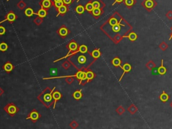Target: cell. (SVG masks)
I'll use <instances>...</instances> for the list:
<instances>
[{"label":"cell","instance_id":"obj_1","mask_svg":"<svg viewBox=\"0 0 172 129\" xmlns=\"http://www.w3.org/2000/svg\"><path fill=\"white\" fill-rule=\"evenodd\" d=\"M107 23L111 28V33L113 34L111 39L116 44L120 42L124 38L127 37L129 32L133 30L132 26L118 12L114 14Z\"/></svg>","mask_w":172,"mask_h":129},{"label":"cell","instance_id":"obj_2","mask_svg":"<svg viewBox=\"0 0 172 129\" xmlns=\"http://www.w3.org/2000/svg\"><path fill=\"white\" fill-rule=\"evenodd\" d=\"M141 6L148 12H150L157 6V2L155 0H143L141 2Z\"/></svg>","mask_w":172,"mask_h":129},{"label":"cell","instance_id":"obj_3","mask_svg":"<svg viewBox=\"0 0 172 129\" xmlns=\"http://www.w3.org/2000/svg\"><path fill=\"white\" fill-rule=\"evenodd\" d=\"M120 67H121L122 69L123 70V73L122 74L120 78L119 79V81H121L122 79V77H123L124 75L126 73H129L131 70H132V67H131V65L129 64V63H125V64H123V66H121Z\"/></svg>","mask_w":172,"mask_h":129},{"label":"cell","instance_id":"obj_4","mask_svg":"<svg viewBox=\"0 0 172 129\" xmlns=\"http://www.w3.org/2000/svg\"><path fill=\"white\" fill-rule=\"evenodd\" d=\"M77 61H78V63H77L75 66L78 68H80L81 67L84 66V64L86 63V61H87V59H86V57L85 55H79L77 58Z\"/></svg>","mask_w":172,"mask_h":129},{"label":"cell","instance_id":"obj_5","mask_svg":"<svg viewBox=\"0 0 172 129\" xmlns=\"http://www.w3.org/2000/svg\"><path fill=\"white\" fill-rule=\"evenodd\" d=\"M77 45L76 42H71V43H69V52L68 53H67V55L65 56L64 57H63V58H62V59H59V60H57V61H59V60H62V59H65L66 57H67L68 56H69L70 55V53L71 52V51H76L77 49Z\"/></svg>","mask_w":172,"mask_h":129},{"label":"cell","instance_id":"obj_6","mask_svg":"<svg viewBox=\"0 0 172 129\" xmlns=\"http://www.w3.org/2000/svg\"><path fill=\"white\" fill-rule=\"evenodd\" d=\"M137 0H124L123 4L126 6L128 9H131L135 4H137Z\"/></svg>","mask_w":172,"mask_h":129},{"label":"cell","instance_id":"obj_7","mask_svg":"<svg viewBox=\"0 0 172 129\" xmlns=\"http://www.w3.org/2000/svg\"><path fill=\"white\" fill-rule=\"evenodd\" d=\"M77 78L80 80V82L79 83L82 82L83 81H85V79H87V77H86V73L84 71H78L77 73L76 74Z\"/></svg>","mask_w":172,"mask_h":129},{"label":"cell","instance_id":"obj_8","mask_svg":"<svg viewBox=\"0 0 172 129\" xmlns=\"http://www.w3.org/2000/svg\"><path fill=\"white\" fill-rule=\"evenodd\" d=\"M16 15H15L14 13H12V12H10V13H9V14H8V16H7V18H6V19H5L4 20H3L2 22H0V24L3 23V22L7 21V20H8V21L10 22H14V20H16Z\"/></svg>","mask_w":172,"mask_h":129},{"label":"cell","instance_id":"obj_9","mask_svg":"<svg viewBox=\"0 0 172 129\" xmlns=\"http://www.w3.org/2000/svg\"><path fill=\"white\" fill-rule=\"evenodd\" d=\"M169 99V96L165 91H163L162 94L159 96V100L162 102H163V103H165V102H167Z\"/></svg>","mask_w":172,"mask_h":129},{"label":"cell","instance_id":"obj_10","mask_svg":"<svg viewBox=\"0 0 172 129\" xmlns=\"http://www.w3.org/2000/svg\"><path fill=\"white\" fill-rule=\"evenodd\" d=\"M157 71H158L159 74L161 75H163L166 73L167 69L163 65V59L161 60V66L157 69Z\"/></svg>","mask_w":172,"mask_h":129},{"label":"cell","instance_id":"obj_11","mask_svg":"<svg viewBox=\"0 0 172 129\" xmlns=\"http://www.w3.org/2000/svg\"><path fill=\"white\" fill-rule=\"evenodd\" d=\"M126 38H128L131 42H135L138 38V36H137V33H135V32L131 31V32H129Z\"/></svg>","mask_w":172,"mask_h":129},{"label":"cell","instance_id":"obj_12","mask_svg":"<svg viewBox=\"0 0 172 129\" xmlns=\"http://www.w3.org/2000/svg\"><path fill=\"white\" fill-rule=\"evenodd\" d=\"M127 110L131 114H135L136 113V112H137V111H138V108H137V107L135 106V104H132L131 106L128 108Z\"/></svg>","mask_w":172,"mask_h":129},{"label":"cell","instance_id":"obj_13","mask_svg":"<svg viewBox=\"0 0 172 129\" xmlns=\"http://www.w3.org/2000/svg\"><path fill=\"white\" fill-rule=\"evenodd\" d=\"M112 64H113L114 67H120L122 64V61L118 58V57H115L114 59H112Z\"/></svg>","mask_w":172,"mask_h":129},{"label":"cell","instance_id":"obj_14","mask_svg":"<svg viewBox=\"0 0 172 129\" xmlns=\"http://www.w3.org/2000/svg\"><path fill=\"white\" fill-rule=\"evenodd\" d=\"M29 118H31L32 120H36L39 118V114H38V113L36 111H33L30 114L29 117L27 118L26 119H29Z\"/></svg>","mask_w":172,"mask_h":129},{"label":"cell","instance_id":"obj_15","mask_svg":"<svg viewBox=\"0 0 172 129\" xmlns=\"http://www.w3.org/2000/svg\"><path fill=\"white\" fill-rule=\"evenodd\" d=\"M146 67H147V68L149 70L151 71L156 67V64L154 63V61H152V60H150V61H149L146 63Z\"/></svg>","mask_w":172,"mask_h":129},{"label":"cell","instance_id":"obj_16","mask_svg":"<svg viewBox=\"0 0 172 129\" xmlns=\"http://www.w3.org/2000/svg\"><path fill=\"white\" fill-rule=\"evenodd\" d=\"M53 98L55 99V104H54V108H55L56 103H57V100H59V99L61 98V94H60L59 92H54L53 94Z\"/></svg>","mask_w":172,"mask_h":129},{"label":"cell","instance_id":"obj_17","mask_svg":"<svg viewBox=\"0 0 172 129\" xmlns=\"http://www.w3.org/2000/svg\"><path fill=\"white\" fill-rule=\"evenodd\" d=\"M102 12L103 11L101 10V8H94V10H92V14L94 16H96V17L100 16L102 14Z\"/></svg>","mask_w":172,"mask_h":129},{"label":"cell","instance_id":"obj_18","mask_svg":"<svg viewBox=\"0 0 172 129\" xmlns=\"http://www.w3.org/2000/svg\"><path fill=\"white\" fill-rule=\"evenodd\" d=\"M100 55H101V53L99 49H96L94 51H92V56L94 59H98L100 57Z\"/></svg>","mask_w":172,"mask_h":129},{"label":"cell","instance_id":"obj_19","mask_svg":"<svg viewBox=\"0 0 172 129\" xmlns=\"http://www.w3.org/2000/svg\"><path fill=\"white\" fill-rule=\"evenodd\" d=\"M100 0H98V1H94V2H92V4H93V6H94V8H102V7H104V4H102L101 2H99Z\"/></svg>","mask_w":172,"mask_h":129},{"label":"cell","instance_id":"obj_20","mask_svg":"<svg viewBox=\"0 0 172 129\" xmlns=\"http://www.w3.org/2000/svg\"><path fill=\"white\" fill-rule=\"evenodd\" d=\"M159 48L163 51H166L167 49V48H168V45H167L165 41H163L159 44Z\"/></svg>","mask_w":172,"mask_h":129},{"label":"cell","instance_id":"obj_21","mask_svg":"<svg viewBox=\"0 0 172 129\" xmlns=\"http://www.w3.org/2000/svg\"><path fill=\"white\" fill-rule=\"evenodd\" d=\"M8 112L10 114H14L17 112V108L14 105H11V106H10L9 108H8Z\"/></svg>","mask_w":172,"mask_h":129},{"label":"cell","instance_id":"obj_22","mask_svg":"<svg viewBox=\"0 0 172 129\" xmlns=\"http://www.w3.org/2000/svg\"><path fill=\"white\" fill-rule=\"evenodd\" d=\"M4 70L7 72H10L13 69V65L10 63H7L4 67Z\"/></svg>","mask_w":172,"mask_h":129},{"label":"cell","instance_id":"obj_23","mask_svg":"<svg viewBox=\"0 0 172 129\" xmlns=\"http://www.w3.org/2000/svg\"><path fill=\"white\" fill-rule=\"evenodd\" d=\"M34 14H35V15H38V16H39V17H40V18H44V17H45L46 15H47V12H46V10H45L44 9H40V10L38 11V12L37 14H35V13H34Z\"/></svg>","mask_w":172,"mask_h":129},{"label":"cell","instance_id":"obj_24","mask_svg":"<svg viewBox=\"0 0 172 129\" xmlns=\"http://www.w3.org/2000/svg\"><path fill=\"white\" fill-rule=\"evenodd\" d=\"M67 9L66 6H61L60 8H58V12H59V14H57V16H59V14H64V13L67 12Z\"/></svg>","mask_w":172,"mask_h":129},{"label":"cell","instance_id":"obj_25","mask_svg":"<svg viewBox=\"0 0 172 129\" xmlns=\"http://www.w3.org/2000/svg\"><path fill=\"white\" fill-rule=\"evenodd\" d=\"M86 77H87V80L90 81L92 80V79L94 77V73L90 71H88L86 72Z\"/></svg>","mask_w":172,"mask_h":129},{"label":"cell","instance_id":"obj_26","mask_svg":"<svg viewBox=\"0 0 172 129\" xmlns=\"http://www.w3.org/2000/svg\"><path fill=\"white\" fill-rule=\"evenodd\" d=\"M59 33L61 36H65L68 34V31L65 28H61V29L59 30Z\"/></svg>","mask_w":172,"mask_h":129},{"label":"cell","instance_id":"obj_27","mask_svg":"<svg viewBox=\"0 0 172 129\" xmlns=\"http://www.w3.org/2000/svg\"><path fill=\"white\" fill-rule=\"evenodd\" d=\"M25 14H26V16H27L28 17H31L32 15L34 14V12L32 9H31V8H28V9L26 10Z\"/></svg>","mask_w":172,"mask_h":129},{"label":"cell","instance_id":"obj_28","mask_svg":"<svg viewBox=\"0 0 172 129\" xmlns=\"http://www.w3.org/2000/svg\"><path fill=\"white\" fill-rule=\"evenodd\" d=\"M51 5V3L50 0H43L42 3V6L45 8H49Z\"/></svg>","mask_w":172,"mask_h":129},{"label":"cell","instance_id":"obj_29","mask_svg":"<svg viewBox=\"0 0 172 129\" xmlns=\"http://www.w3.org/2000/svg\"><path fill=\"white\" fill-rule=\"evenodd\" d=\"M8 48V45L5 42H2L0 44V51H6Z\"/></svg>","mask_w":172,"mask_h":129},{"label":"cell","instance_id":"obj_30","mask_svg":"<svg viewBox=\"0 0 172 129\" xmlns=\"http://www.w3.org/2000/svg\"><path fill=\"white\" fill-rule=\"evenodd\" d=\"M82 96V94L81 93V91H77L73 94V97L76 100H79Z\"/></svg>","mask_w":172,"mask_h":129},{"label":"cell","instance_id":"obj_31","mask_svg":"<svg viewBox=\"0 0 172 129\" xmlns=\"http://www.w3.org/2000/svg\"><path fill=\"white\" fill-rule=\"evenodd\" d=\"M79 52L84 54V53H86L88 52V47L85 46V45H81L79 47Z\"/></svg>","mask_w":172,"mask_h":129},{"label":"cell","instance_id":"obj_32","mask_svg":"<svg viewBox=\"0 0 172 129\" xmlns=\"http://www.w3.org/2000/svg\"><path fill=\"white\" fill-rule=\"evenodd\" d=\"M125 112V109L124 108L123 106H120L119 107H118V108L116 109V112H117L119 115H122V114H124V112Z\"/></svg>","mask_w":172,"mask_h":129},{"label":"cell","instance_id":"obj_33","mask_svg":"<svg viewBox=\"0 0 172 129\" xmlns=\"http://www.w3.org/2000/svg\"><path fill=\"white\" fill-rule=\"evenodd\" d=\"M75 10H76L77 13H78V14H83L84 12V8L82 6H78L76 8Z\"/></svg>","mask_w":172,"mask_h":129},{"label":"cell","instance_id":"obj_34","mask_svg":"<svg viewBox=\"0 0 172 129\" xmlns=\"http://www.w3.org/2000/svg\"><path fill=\"white\" fill-rule=\"evenodd\" d=\"M85 8L88 12H92V10L94 9V6H93L92 3H88V4H87V5H86L85 6Z\"/></svg>","mask_w":172,"mask_h":129},{"label":"cell","instance_id":"obj_35","mask_svg":"<svg viewBox=\"0 0 172 129\" xmlns=\"http://www.w3.org/2000/svg\"><path fill=\"white\" fill-rule=\"evenodd\" d=\"M53 98V96H51V94H47L45 96V100L46 102H51Z\"/></svg>","mask_w":172,"mask_h":129},{"label":"cell","instance_id":"obj_36","mask_svg":"<svg viewBox=\"0 0 172 129\" xmlns=\"http://www.w3.org/2000/svg\"><path fill=\"white\" fill-rule=\"evenodd\" d=\"M165 16H166L167 18H168L169 20H172V11L169 10V12H167L166 14H165Z\"/></svg>","mask_w":172,"mask_h":129},{"label":"cell","instance_id":"obj_37","mask_svg":"<svg viewBox=\"0 0 172 129\" xmlns=\"http://www.w3.org/2000/svg\"><path fill=\"white\" fill-rule=\"evenodd\" d=\"M55 6L56 8H60L61 6H63V2L61 1V2H55Z\"/></svg>","mask_w":172,"mask_h":129},{"label":"cell","instance_id":"obj_38","mask_svg":"<svg viewBox=\"0 0 172 129\" xmlns=\"http://www.w3.org/2000/svg\"><path fill=\"white\" fill-rule=\"evenodd\" d=\"M6 32V29L3 26H0V35H3Z\"/></svg>","mask_w":172,"mask_h":129},{"label":"cell","instance_id":"obj_39","mask_svg":"<svg viewBox=\"0 0 172 129\" xmlns=\"http://www.w3.org/2000/svg\"><path fill=\"white\" fill-rule=\"evenodd\" d=\"M123 2H124V0H114V2L112 4V6H114L116 4H122V3H123Z\"/></svg>","mask_w":172,"mask_h":129},{"label":"cell","instance_id":"obj_40","mask_svg":"<svg viewBox=\"0 0 172 129\" xmlns=\"http://www.w3.org/2000/svg\"><path fill=\"white\" fill-rule=\"evenodd\" d=\"M63 2L67 5H69L71 3V0H63Z\"/></svg>","mask_w":172,"mask_h":129},{"label":"cell","instance_id":"obj_41","mask_svg":"<svg viewBox=\"0 0 172 129\" xmlns=\"http://www.w3.org/2000/svg\"><path fill=\"white\" fill-rule=\"evenodd\" d=\"M172 39V32H171V33L170 34V35H169V40H171Z\"/></svg>","mask_w":172,"mask_h":129},{"label":"cell","instance_id":"obj_42","mask_svg":"<svg viewBox=\"0 0 172 129\" xmlns=\"http://www.w3.org/2000/svg\"><path fill=\"white\" fill-rule=\"evenodd\" d=\"M62 0H54V2H61Z\"/></svg>","mask_w":172,"mask_h":129},{"label":"cell","instance_id":"obj_43","mask_svg":"<svg viewBox=\"0 0 172 129\" xmlns=\"http://www.w3.org/2000/svg\"><path fill=\"white\" fill-rule=\"evenodd\" d=\"M170 106H171V108H172V102L170 103Z\"/></svg>","mask_w":172,"mask_h":129},{"label":"cell","instance_id":"obj_44","mask_svg":"<svg viewBox=\"0 0 172 129\" xmlns=\"http://www.w3.org/2000/svg\"><path fill=\"white\" fill-rule=\"evenodd\" d=\"M171 31H172V27H171Z\"/></svg>","mask_w":172,"mask_h":129}]
</instances>
